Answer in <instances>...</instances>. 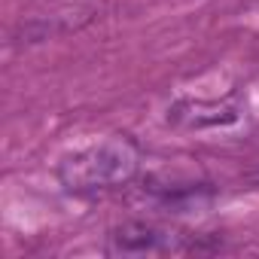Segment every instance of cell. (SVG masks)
<instances>
[{"instance_id":"cell-1","label":"cell","mask_w":259,"mask_h":259,"mask_svg":"<svg viewBox=\"0 0 259 259\" xmlns=\"http://www.w3.org/2000/svg\"><path fill=\"white\" fill-rule=\"evenodd\" d=\"M138 165H141L138 147L125 138H113V141H104L92 150H82V153L64 159L58 168V177L73 192L104 189V186L132 180L138 174Z\"/></svg>"},{"instance_id":"cell-2","label":"cell","mask_w":259,"mask_h":259,"mask_svg":"<svg viewBox=\"0 0 259 259\" xmlns=\"http://www.w3.org/2000/svg\"><path fill=\"white\" fill-rule=\"evenodd\" d=\"M238 116H241V104L235 95L226 101H186V104H177L171 110V122L186 125V128L226 125V122H235Z\"/></svg>"},{"instance_id":"cell-3","label":"cell","mask_w":259,"mask_h":259,"mask_svg":"<svg viewBox=\"0 0 259 259\" xmlns=\"http://www.w3.org/2000/svg\"><path fill=\"white\" fill-rule=\"evenodd\" d=\"M165 244V235L147 223H122L113 232V247L119 253H147V250H159Z\"/></svg>"}]
</instances>
